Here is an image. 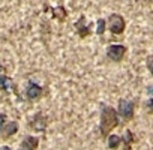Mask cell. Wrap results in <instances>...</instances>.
<instances>
[{"label": "cell", "mask_w": 153, "mask_h": 150, "mask_svg": "<svg viewBox=\"0 0 153 150\" xmlns=\"http://www.w3.org/2000/svg\"><path fill=\"white\" fill-rule=\"evenodd\" d=\"M6 120H8L6 114H0V134L3 132V128H5V125H6Z\"/></svg>", "instance_id": "e0dca14e"}, {"label": "cell", "mask_w": 153, "mask_h": 150, "mask_svg": "<svg viewBox=\"0 0 153 150\" xmlns=\"http://www.w3.org/2000/svg\"><path fill=\"white\" fill-rule=\"evenodd\" d=\"M45 11H51V15H53V18H56V20H59L60 23H63L66 18H68V12H66V9H65V6H56V8H45Z\"/></svg>", "instance_id": "9c48e42d"}, {"label": "cell", "mask_w": 153, "mask_h": 150, "mask_svg": "<svg viewBox=\"0 0 153 150\" xmlns=\"http://www.w3.org/2000/svg\"><path fill=\"white\" fill-rule=\"evenodd\" d=\"M144 107L149 114H153V98H149L147 101H144Z\"/></svg>", "instance_id": "9a60e30c"}, {"label": "cell", "mask_w": 153, "mask_h": 150, "mask_svg": "<svg viewBox=\"0 0 153 150\" xmlns=\"http://www.w3.org/2000/svg\"><path fill=\"white\" fill-rule=\"evenodd\" d=\"M44 95V87L35 81H29L26 86V98L29 101H38Z\"/></svg>", "instance_id": "8992f818"}, {"label": "cell", "mask_w": 153, "mask_h": 150, "mask_svg": "<svg viewBox=\"0 0 153 150\" xmlns=\"http://www.w3.org/2000/svg\"><path fill=\"white\" fill-rule=\"evenodd\" d=\"M18 128H20L18 122H8V123L5 125V128H3V132H2L3 138H9V137L15 135V134L18 132Z\"/></svg>", "instance_id": "7c38bea8"}, {"label": "cell", "mask_w": 153, "mask_h": 150, "mask_svg": "<svg viewBox=\"0 0 153 150\" xmlns=\"http://www.w3.org/2000/svg\"><path fill=\"white\" fill-rule=\"evenodd\" d=\"M126 53H128V48H126L123 44H111V45H108V48H107V57H108L111 62H114V63L122 62V60L125 59Z\"/></svg>", "instance_id": "277c9868"}, {"label": "cell", "mask_w": 153, "mask_h": 150, "mask_svg": "<svg viewBox=\"0 0 153 150\" xmlns=\"http://www.w3.org/2000/svg\"><path fill=\"white\" fill-rule=\"evenodd\" d=\"M47 126H48V117L44 114V113H36L32 120H30V128L35 131V132H45L47 131Z\"/></svg>", "instance_id": "5b68a950"}, {"label": "cell", "mask_w": 153, "mask_h": 150, "mask_svg": "<svg viewBox=\"0 0 153 150\" xmlns=\"http://www.w3.org/2000/svg\"><path fill=\"white\" fill-rule=\"evenodd\" d=\"M117 113L123 122H131L135 116V102L128 99H119L117 104Z\"/></svg>", "instance_id": "7a4b0ae2"}, {"label": "cell", "mask_w": 153, "mask_h": 150, "mask_svg": "<svg viewBox=\"0 0 153 150\" xmlns=\"http://www.w3.org/2000/svg\"><path fill=\"white\" fill-rule=\"evenodd\" d=\"M122 138H123V150H132V144L135 141L134 132L131 129H126Z\"/></svg>", "instance_id": "4fadbf2b"}, {"label": "cell", "mask_w": 153, "mask_h": 150, "mask_svg": "<svg viewBox=\"0 0 153 150\" xmlns=\"http://www.w3.org/2000/svg\"><path fill=\"white\" fill-rule=\"evenodd\" d=\"M146 68L153 75V56H147V59H146Z\"/></svg>", "instance_id": "2e32d148"}, {"label": "cell", "mask_w": 153, "mask_h": 150, "mask_svg": "<svg viewBox=\"0 0 153 150\" xmlns=\"http://www.w3.org/2000/svg\"><path fill=\"white\" fill-rule=\"evenodd\" d=\"M74 26H75V30H76V33H78V36H80V38H87V36H90V35H92L90 24H87V21H86V17H84V15H81V17L78 18V21H76Z\"/></svg>", "instance_id": "52a82bcc"}, {"label": "cell", "mask_w": 153, "mask_h": 150, "mask_svg": "<svg viewBox=\"0 0 153 150\" xmlns=\"http://www.w3.org/2000/svg\"><path fill=\"white\" fill-rule=\"evenodd\" d=\"M38 147H39V138L35 135H26L20 143L18 150H36Z\"/></svg>", "instance_id": "ba28073f"}, {"label": "cell", "mask_w": 153, "mask_h": 150, "mask_svg": "<svg viewBox=\"0 0 153 150\" xmlns=\"http://www.w3.org/2000/svg\"><path fill=\"white\" fill-rule=\"evenodd\" d=\"M107 24H108V30L113 35H116V36L122 35L125 32V29H126V21H125V18L120 14H111L108 17Z\"/></svg>", "instance_id": "3957f363"}, {"label": "cell", "mask_w": 153, "mask_h": 150, "mask_svg": "<svg viewBox=\"0 0 153 150\" xmlns=\"http://www.w3.org/2000/svg\"><path fill=\"white\" fill-rule=\"evenodd\" d=\"M119 113L117 108L111 105H102L101 108V119H99V132L102 138H107L117 126H119Z\"/></svg>", "instance_id": "6da1fadb"}, {"label": "cell", "mask_w": 153, "mask_h": 150, "mask_svg": "<svg viewBox=\"0 0 153 150\" xmlns=\"http://www.w3.org/2000/svg\"><path fill=\"white\" fill-rule=\"evenodd\" d=\"M146 95H147L149 98H153V84H149V86L146 87Z\"/></svg>", "instance_id": "ac0fdd59"}, {"label": "cell", "mask_w": 153, "mask_h": 150, "mask_svg": "<svg viewBox=\"0 0 153 150\" xmlns=\"http://www.w3.org/2000/svg\"><path fill=\"white\" fill-rule=\"evenodd\" d=\"M123 144V138L117 134H110L107 137V146L110 150H117L120 146Z\"/></svg>", "instance_id": "8fae6325"}, {"label": "cell", "mask_w": 153, "mask_h": 150, "mask_svg": "<svg viewBox=\"0 0 153 150\" xmlns=\"http://www.w3.org/2000/svg\"><path fill=\"white\" fill-rule=\"evenodd\" d=\"M0 90H2V92L14 90L15 92V84H14L12 78H9L8 75H5V74H0Z\"/></svg>", "instance_id": "30bf717a"}, {"label": "cell", "mask_w": 153, "mask_h": 150, "mask_svg": "<svg viewBox=\"0 0 153 150\" xmlns=\"http://www.w3.org/2000/svg\"><path fill=\"white\" fill-rule=\"evenodd\" d=\"M0 150H12L9 146H0Z\"/></svg>", "instance_id": "d6986e66"}, {"label": "cell", "mask_w": 153, "mask_h": 150, "mask_svg": "<svg viewBox=\"0 0 153 150\" xmlns=\"http://www.w3.org/2000/svg\"><path fill=\"white\" fill-rule=\"evenodd\" d=\"M96 35L98 36H102L104 33H105V30H107V21L104 20V18H99L98 21H96Z\"/></svg>", "instance_id": "5bb4252c"}]
</instances>
